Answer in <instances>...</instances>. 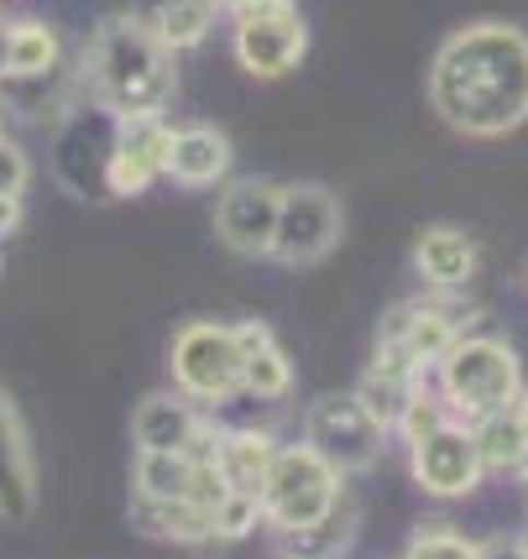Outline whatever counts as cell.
Here are the masks:
<instances>
[{
    "mask_svg": "<svg viewBox=\"0 0 528 559\" xmlns=\"http://www.w3.org/2000/svg\"><path fill=\"white\" fill-rule=\"evenodd\" d=\"M445 414H450L445 403H434V397H424V392H413V397H409V408L398 414V424H392V429H398V435L409 439V444H419L424 435H434V429L445 424Z\"/></svg>",
    "mask_w": 528,
    "mask_h": 559,
    "instance_id": "obj_26",
    "label": "cell"
},
{
    "mask_svg": "<svg viewBox=\"0 0 528 559\" xmlns=\"http://www.w3.org/2000/svg\"><path fill=\"white\" fill-rule=\"evenodd\" d=\"M146 22L157 26V37L178 48H199L210 37V22H215V0H163L157 11H146Z\"/></svg>",
    "mask_w": 528,
    "mask_h": 559,
    "instance_id": "obj_19",
    "label": "cell"
},
{
    "mask_svg": "<svg viewBox=\"0 0 528 559\" xmlns=\"http://www.w3.org/2000/svg\"><path fill=\"white\" fill-rule=\"evenodd\" d=\"M240 377H246V350L236 345V330H225V324H184L178 330L173 382L189 397L220 403V397L240 392Z\"/></svg>",
    "mask_w": 528,
    "mask_h": 559,
    "instance_id": "obj_5",
    "label": "cell"
},
{
    "mask_svg": "<svg viewBox=\"0 0 528 559\" xmlns=\"http://www.w3.org/2000/svg\"><path fill=\"white\" fill-rule=\"evenodd\" d=\"M471 435H477V455H481V471H518L528 450V429L518 424V414L507 408V414H486L471 424Z\"/></svg>",
    "mask_w": 528,
    "mask_h": 559,
    "instance_id": "obj_18",
    "label": "cell"
},
{
    "mask_svg": "<svg viewBox=\"0 0 528 559\" xmlns=\"http://www.w3.org/2000/svg\"><path fill=\"white\" fill-rule=\"evenodd\" d=\"M90 73H95L99 99L116 116H157L178 84L173 48L157 37V26L137 22V16L99 26L95 48H90Z\"/></svg>",
    "mask_w": 528,
    "mask_h": 559,
    "instance_id": "obj_2",
    "label": "cell"
},
{
    "mask_svg": "<svg viewBox=\"0 0 528 559\" xmlns=\"http://www.w3.org/2000/svg\"><path fill=\"white\" fill-rule=\"evenodd\" d=\"M524 555H528V538H524Z\"/></svg>",
    "mask_w": 528,
    "mask_h": 559,
    "instance_id": "obj_35",
    "label": "cell"
},
{
    "mask_svg": "<svg viewBox=\"0 0 528 559\" xmlns=\"http://www.w3.org/2000/svg\"><path fill=\"white\" fill-rule=\"evenodd\" d=\"M58 63V37L43 22H16L11 26V79H32Z\"/></svg>",
    "mask_w": 528,
    "mask_h": 559,
    "instance_id": "obj_21",
    "label": "cell"
},
{
    "mask_svg": "<svg viewBox=\"0 0 528 559\" xmlns=\"http://www.w3.org/2000/svg\"><path fill=\"white\" fill-rule=\"evenodd\" d=\"M413 267L424 272V283L450 293L477 272V246H471V236H460L456 225H434L413 241Z\"/></svg>",
    "mask_w": 528,
    "mask_h": 559,
    "instance_id": "obj_16",
    "label": "cell"
},
{
    "mask_svg": "<svg viewBox=\"0 0 528 559\" xmlns=\"http://www.w3.org/2000/svg\"><path fill=\"white\" fill-rule=\"evenodd\" d=\"M22 189H26V157L11 142H0V194L22 199Z\"/></svg>",
    "mask_w": 528,
    "mask_h": 559,
    "instance_id": "obj_27",
    "label": "cell"
},
{
    "mask_svg": "<svg viewBox=\"0 0 528 559\" xmlns=\"http://www.w3.org/2000/svg\"><path fill=\"white\" fill-rule=\"evenodd\" d=\"M403 559H481V544H471V538H460L456 528H419L409 544V555Z\"/></svg>",
    "mask_w": 528,
    "mask_h": 559,
    "instance_id": "obj_25",
    "label": "cell"
},
{
    "mask_svg": "<svg viewBox=\"0 0 528 559\" xmlns=\"http://www.w3.org/2000/svg\"><path fill=\"white\" fill-rule=\"evenodd\" d=\"M513 414H518V424H524V429H528V388L518 392V403H513Z\"/></svg>",
    "mask_w": 528,
    "mask_h": 559,
    "instance_id": "obj_33",
    "label": "cell"
},
{
    "mask_svg": "<svg viewBox=\"0 0 528 559\" xmlns=\"http://www.w3.org/2000/svg\"><path fill=\"white\" fill-rule=\"evenodd\" d=\"M137 528L152 538H173V544H210L220 538L215 508L193 502V497H142L137 491Z\"/></svg>",
    "mask_w": 528,
    "mask_h": 559,
    "instance_id": "obj_13",
    "label": "cell"
},
{
    "mask_svg": "<svg viewBox=\"0 0 528 559\" xmlns=\"http://www.w3.org/2000/svg\"><path fill=\"white\" fill-rule=\"evenodd\" d=\"M131 435L142 450H184V455H199L204 444H210V429L193 418V408L184 397H173V392H157V397H146L137 418H131Z\"/></svg>",
    "mask_w": 528,
    "mask_h": 559,
    "instance_id": "obj_12",
    "label": "cell"
},
{
    "mask_svg": "<svg viewBox=\"0 0 528 559\" xmlns=\"http://www.w3.org/2000/svg\"><path fill=\"white\" fill-rule=\"evenodd\" d=\"M11 73V26L0 22V79Z\"/></svg>",
    "mask_w": 528,
    "mask_h": 559,
    "instance_id": "obj_32",
    "label": "cell"
},
{
    "mask_svg": "<svg viewBox=\"0 0 528 559\" xmlns=\"http://www.w3.org/2000/svg\"><path fill=\"white\" fill-rule=\"evenodd\" d=\"M278 204H283V189H272V183H257V178L231 183L215 210V236L240 257H272Z\"/></svg>",
    "mask_w": 528,
    "mask_h": 559,
    "instance_id": "obj_9",
    "label": "cell"
},
{
    "mask_svg": "<svg viewBox=\"0 0 528 559\" xmlns=\"http://www.w3.org/2000/svg\"><path fill=\"white\" fill-rule=\"evenodd\" d=\"M309 444L336 465V471H366V465L383 455V424L366 414L356 392H325L309 403Z\"/></svg>",
    "mask_w": 528,
    "mask_h": 559,
    "instance_id": "obj_6",
    "label": "cell"
},
{
    "mask_svg": "<svg viewBox=\"0 0 528 559\" xmlns=\"http://www.w3.org/2000/svg\"><path fill=\"white\" fill-rule=\"evenodd\" d=\"M481 559H528L524 555V538H518V544H507V538H497V544H481Z\"/></svg>",
    "mask_w": 528,
    "mask_h": 559,
    "instance_id": "obj_31",
    "label": "cell"
},
{
    "mask_svg": "<svg viewBox=\"0 0 528 559\" xmlns=\"http://www.w3.org/2000/svg\"><path fill=\"white\" fill-rule=\"evenodd\" d=\"M518 476H524V481H528V450H524V461H518Z\"/></svg>",
    "mask_w": 528,
    "mask_h": 559,
    "instance_id": "obj_34",
    "label": "cell"
},
{
    "mask_svg": "<svg viewBox=\"0 0 528 559\" xmlns=\"http://www.w3.org/2000/svg\"><path fill=\"white\" fill-rule=\"evenodd\" d=\"M173 126L157 116H120V142L110 152V189L116 194H142L157 173H168Z\"/></svg>",
    "mask_w": 528,
    "mask_h": 559,
    "instance_id": "obj_10",
    "label": "cell"
},
{
    "mask_svg": "<svg viewBox=\"0 0 528 559\" xmlns=\"http://www.w3.org/2000/svg\"><path fill=\"white\" fill-rule=\"evenodd\" d=\"M439 388H445V408L460 424H477L486 414H507L524 392V371L518 356L503 341H477V335H460L445 356H439Z\"/></svg>",
    "mask_w": 528,
    "mask_h": 559,
    "instance_id": "obj_3",
    "label": "cell"
},
{
    "mask_svg": "<svg viewBox=\"0 0 528 559\" xmlns=\"http://www.w3.org/2000/svg\"><path fill=\"white\" fill-rule=\"evenodd\" d=\"M356 397L366 403V414L377 418L383 429H392V424H398V414L409 408L413 388H409V382H398V377H387V371H366V377H361V388H356Z\"/></svg>",
    "mask_w": 528,
    "mask_h": 559,
    "instance_id": "obj_22",
    "label": "cell"
},
{
    "mask_svg": "<svg viewBox=\"0 0 528 559\" xmlns=\"http://www.w3.org/2000/svg\"><path fill=\"white\" fill-rule=\"evenodd\" d=\"M304 43H309V32H304L298 5L236 26V58H240V69L257 73V79H283L304 58Z\"/></svg>",
    "mask_w": 528,
    "mask_h": 559,
    "instance_id": "obj_11",
    "label": "cell"
},
{
    "mask_svg": "<svg viewBox=\"0 0 528 559\" xmlns=\"http://www.w3.org/2000/svg\"><path fill=\"white\" fill-rule=\"evenodd\" d=\"M22 225V199L16 194H0V236H11Z\"/></svg>",
    "mask_w": 528,
    "mask_h": 559,
    "instance_id": "obj_30",
    "label": "cell"
},
{
    "mask_svg": "<svg viewBox=\"0 0 528 559\" xmlns=\"http://www.w3.org/2000/svg\"><path fill=\"white\" fill-rule=\"evenodd\" d=\"M356 538V508L340 497L336 508L325 512L309 528H289L283 534V559H340Z\"/></svg>",
    "mask_w": 528,
    "mask_h": 559,
    "instance_id": "obj_17",
    "label": "cell"
},
{
    "mask_svg": "<svg viewBox=\"0 0 528 559\" xmlns=\"http://www.w3.org/2000/svg\"><path fill=\"white\" fill-rule=\"evenodd\" d=\"M293 388V366L278 345H262L246 356V377H240V392H257V397H283Z\"/></svg>",
    "mask_w": 528,
    "mask_h": 559,
    "instance_id": "obj_23",
    "label": "cell"
},
{
    "mask_svg": "<svg viewBox=\"0 0 528 559\" xmlns=\"http://www.w3.org/2000/svg\"><path fill=\"white\" fill-rule=\"evenodd\" d=\"M236 345L251 356V350H262V345H272V330H267L262 319H246V324H236Z\"/></svg>",
    "mask_w": 528,
    "mask_h": 559,
    "instance_id": "obj_29",
    "label": "cell"
},
{
    "mask_svg": "<svg viewBox=\"0 0 528 559\" xmlns=\"http://www.w3.org/2000/svg\"><path fill=\"white\" fill-rule=\"evenodd\" d=\"M430 99L466 136L513 131L528 116V37L503 22L456 32L430 69Z\"/></svg>",
    "mask_w": 528,
    "mask_h": 559,
    "instance_id": "obj_1",
    "label": "cell"
},
{
    "mask_svg": "<svg viewBox=\"0 0 528 559\" xmlns=\"http://www.w3.org/2000/svg\"><path fill=\"white\" fill-rule=\"evenodd\" d=\"M340 241V204L330 189L319 183H293L283 189L278 204V236H272V257L283 267H314L325 262Z\"/></svg>",
    "mask_w": 528,
    "mask_h": 559,
    "instance_id": "obj_7",
    "label": "cell"
},
{
    "mask_svg": "<svg viewBox=\"0 0 528 559\" xmlns=\"http://www.w3.org/2000/svg\"><path fill=\"white\" fill-rule=\"evenodd\" d=\"M231 168V142L225 131L215 126H184L173 131V146H168V178L184 183V189H204V183H220Z\"/></svg>",
    "mask_w": 528,
    "mask_h": 559,
    "instance_id": "obj_14",
    "label": "cell"
},
{
    "mask_svg": "<svg viewBox=\"0 0 528 559\" xmlns=\"http://www.w3.org/2000/svg\"><path fill=\"white\" fill-rule=\"evenodd\" d=\"M409 450H413V481L434 491V497H466L486 476L477 455V435L460 418H445L434 435H424Z\"/></svg>",
    "mask_w": 528,
    "mask_h": 559,
    "instance_id": "obj_8",
    "label": "cell"
},
{
    "mask_svg": "<svg viewBox=\"0 0 528 559\" xmlns=\"http://www.w3.org/2000/svg\"><path fill=\"white\" fill-rule=\"evenodd\" d=\"M231 16L240 22H257V16H278V11H293V0H220Z\"/></svg>",
    "mask_w": 528,
    "mask_h": 559,
    "instance_id": "obj_28",
    "label": "cell"
},
{
    "mask_svg": "<svg viewBox=\"0 0 528 559\" xmlns=\"http://www.w3.org/2000/svg\"><path fill=\"white\" fill-rule=\"evenodd\" d=\"M456 341H460V324L445 314V309H424V304H413V319H409V330H403V345H409L419 361L424 366L439 361Z\"/></svg>",
    "mask_w": 528,
    "mask_h": 559,
    "instance_id": "obj_20",
    "label": "cell"
},
{
    "mask_svg": "<svg viewBox=\"0 0 528 559\" xmlns=\"http://www.w3.org/2000/svg\"><path fill=\"white\" fill-rule=\"evenodd\" d=\"M257 518H267L262 491L231 487V491H225V497L215 502V528H220V538H246L251 528H257Z\"/></svg>",
    "mask_w": 528,
    "mask_h": 559,
    "instance_id": "obj_24",
    "label": "cell"
},
{
    "mask_svg": "<svg viewBox=\"0 0 528 559\" xmlns=\"http://www.w3.org/2000/svg\"><path fill=\"white\" fill-rule=\"evenodd\" d=\"M199 455H210L231 487L262 491L267 465H272V455H278V444H272L267 435H257V429H220V435H210V444H204Z\"/></svg>",
    "mask_w": 528,
    "mask_h": 559,
    "instance_id": "obj_15",
    "label": "cell"
},
{
    "mask_svg": "<svg viewBox=\"0 0 528 559\" xmlns=\"http://www.w3.org/2000/svg\"><path fill=\"white\" fill-rule=\"evenodd\" d=\"M336 502H340V471L325 461L314 444H289V450L272 455L267 481H262V508H267V523H272L278 534L309 528V523H319Z\"/></svg>",
    "mask_w": 528,
    "mask_h": 559,
    "instance_id": "obj_4",
    "label": "cell"
}]
</instances>
